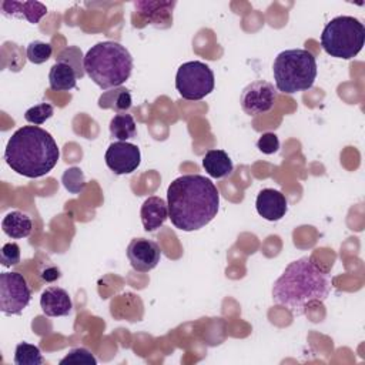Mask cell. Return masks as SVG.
<instances>
[{"instance_id":"obj_29","label":"cell","mask_w":365,"mask_h":365,"mask_svg":"<svg viewBox=\"0 0 365 365\" xmlns=\"http://www.w3.org/2000/svg\"><path fill=\"white\" fill-rule=\"evenodd\" d=\"M257 148L264 154H274L279 150V140L274 133H264L258 141Z\"/></svg>"},{"instance_id":"obj_1","label":"cell","mask_w":365,"mask_h":365,"mask_svg":"<svg viewBox=\"0 0 365 365\" xmlns=\"http://www.w3.org/2000/svg\"><path fill=\"white\" fill-rule=\"evenodd\" d=\"M168 218L181 231L205 227L218 212L220 192L215 184L200 174L175 178L167 188Z\"/></svg>"},{"instance_id":"obj_22","label":"cell","mask_w":365,"mask_h":365,"mask_svg":"<svg viewBox=\"0 0 365 365\" xmlns=\"http://www.w3.org/2000/svg\"><path fill=\"white\" fill-rule=\"evenodd\" d=\"M14 364L16 365H41L44 364V358L38 346L27 342H20L14 351Z\"/></svg>"},{"instance_id":"obj_27","label":"cell","mask_w":365,"mask_h":365,"mask_svg":"<svg viewBox=\"0 0 365 365\" xmlns=\"http://www.w3.org/2000/svg\"><path fill=\"white\" fill-rule=\"evenodd\" d=\"M61 365L66 364H86V365H96V356L86 348H74L68 351V354L60 361Z\"/></svg>"},{"instance_id":"obj_5","label":"cell","mask_w":365,"mask_h":365,"mask_svg":"<svg viewBox=\"0 0 365 365\" xmlns=\"http://www.w3.org/2000/svg\"><path fill=\"white\" fill-rule=\"evenodd\" d=\"M274 80L278 91L294 94L312 87L317 77V60L305 48L281 51L272 64Z\"/></svg>"},{"instance_id":"obj_25","label":"cell","mask_w":365,"mask_h":365,"mask_svg":"<svg viewBox=\"0 0 365 365\" xmlns=\"http://www.w3.org/2000/svg\"><path fill=\"white\" fill-rule=\"evenodd\" d=\"M54 113V108L51 104L48 103H40L37 106L30 107L26 113H24V120L34 124V125H40L43 124L46 120H48Z\"/></svg>"},{"instance_id":"obj_3","label":"cell","mask_w":365,"mask_h":365,"mask_svg":"<svg viewBox=\"0 0 365 365\" xmlns=\"http://www.w3.org/2000/svg\"><path fill=\"white\" fill-rule=\"evenodd\" d=\"M60 158L51 134L38 125H23L7 141L4 160L20 175L38 178L48 174Z\"/></svg>"},{"instance_id":"obj_19","label":"cell","mask_w":365,"mask_h":365,"mask_svg":"<svg viewBox=\"0 0 365 365\" xmlns=\"http://www.w3.org/2000/svg\"><path fill=\"white\" fill-rule=\"evenodd\" d=\"M1 228L6 235L14 240L26 238L33 230L31 218L21 211H10L1 221Z\"/></svg>"},{"instance_id":"obj_8","label":"cell","mask_w":365,"mask_h":365,"mask_svg":"<svg viewBox=\"0 0 365 365\" xmlns=\"http://www.w3.org/2000/svg\"><path fill=\"white\" fill-rule=\"evenodd\" d=\"M31 289L19 272L0 274V311L6 315H20L30 304Z\"/></svg>"},{"instance_id":"obj_13","label":"cell","mask_w":365,"mask_h":365,"mask_svg":"<svg viewBox=\"0 0 365 365\" xmlns=\"http://www.w3.org/2000/svg\"><path fill=\"white\" fill-rule=\"evenodd\" d=\"M175 1H135L134 7L144 23L165 29L173 23V9Z\"/></svg>"},{"instance_id":"obj_7","label":"cell","mask_w":365,"mask_h":365,"mask_svg":"<svg viewBox=\"0 0 365 365\" xmlns=\"http://www.w3.org/2000/svg\"><path fill=\"white\" fill-rule=\"evenodd\" d=\"M214 84L212 70L198 60L181 64L175 74V88L185 100H202L214 90Z\"/></svg>"},{"instance_id":"obj_16","label":"cell","mask_w":365,"mask_h":365,"mask_svg":"<svg viewBox=\"0 0 365 365\" xmlns=\"http://www.w3.org/2000/svg\"><path fill=\"white\" fill-rule=\"evenodd\" d=\"M140 217L145 231L151 232L158 230L168 218L167 201H164L161 197H157V195L148 197L141 205Z\"/></svg>"},{"instance_id":"obj_20","label":"cell","mask_w":365,"mask_h":365,"mask_svg":"<svg viewBox=\"0 0 365 365\" xmlns=\"http://www.w3.org/2000/svg\"><path fill=\"white\" fill-rule=\"evenodd\" d=\"M131 94L125 87H115L113 90L104 91L98 98L100 108H110L118 113H125L131 107Z\"/></svg>"},{"instance_id":"obj_26","label":"cell","mask_w":365,"mask_h":365,"mask_svg":"<svg viewBox=\"0 0 365 365\" xmlns=\"http://www.w3.org/2000/svg\"><path fill=\"white\" fill-rule=\"evenodd\" d=\"M63 184L70 192H74V194L81 192L86 187V181H84V175H83L81 170L77 167L68 168L63 174Z\"/></svg>"},{"instance_id":"obj_10","label":"cell","mask_w":365,"mask_h":365,"mask_svg":"<svg viewBox=\"0 0 365 365\" xmlns=\"http://www.w3.org/2000/svg\"><path fill=\"white\" fill-rule=\"evenodd\" d=\"M107 167L117 175H125L135 171L141 163L140 148L127 141L111 143L104 155Z\"/></svg>"},{"instance_id":"obj_6","label":"cell","mask_w":365,"mask_h":365,"mask_svg":"<svg viewBox=\"0 0 365 365\" xmlns=\"http://www.w3.org/2000/svg\"><path fill=\"white\" fill-rule=\"evenodd\" d=\"M365 27L352 16H338L328 21L321 34V46L335 58L351 60L364 47Z\"/></svg>"},{"instance_id":"obj_28","label":"cell","mask_w":365,"mask_h":365,"mask_svg":"<svg viewBox=\"0 0 365 365\" xmlns=\"http://www.w3.org/2000/svg\"><path fill=\"white\" fill-rule=\"evenodd\" d=\"M20 262V247L16 242H6L1 248V265L13 267Z\"/></svg>"},{"instance_id":"obj_11","label":"cell","mask_w":365,"mask_h":365,"mask_svg":"<svg viewBox=\"0 0 365 365\" xmlns=\"http://www.w3.org/2000/svg\"><path fill=\"white\" fill-rule=\"evenodd\" d=\"M127 258L134 271L148 272L157 267L161 250L157 242L147 238H133L127 247Z\"/></svg>"},{"instance_id":"obj_17","label":"cell","mask_w":365,"mask_h":365,"mask_svg":"<svg viewBox=\"0 0 365 365\" xmlns=\"http://www.w3.org/2000/svg\"><path fill=\"white\" fill-rule=\"evenodd\" d=\"M77 71L64 61H56L48 73L50 88L54 91H68L77 86Z\"/></svg>"},{"instance_id":"obj_24","label":"cell","mask_w":365,"mask_h":365,"mask_svg":"<svg viewBox=\"0 0 365 365\" xmlns=\"http://www.w3.org/2000/svg\"><path fill=\"white\" fill-rule=\"evenodd\" d=\"M51 53H53V47L48 43H44L40 40L31 41L26 50L27 60L31 61L33 64L46 63L51 57Z\"/></svg>"},{"instance_id":"obj_12","label":"cell","mask_w":365,"mask_h":365,"mask_svg":"<svg viewBox=\"0 0 365 365\" xmlns=\"http://www.w3.org/2000/svg\"><path fill=\"white\" fill-rule=\"evenodd\" d=\"M255 208L257 212L267 221H279L288 210V202L281 191L264 188L257 195Z\"/></svg>"},{"instance_id":"obj_2","label":"cell","mask_w":365,"mask_h":365,"mask_svg":"<svg viewBox=\"0 0 365 365\" xmlns=\"http://www.w3.org/2000/svg\"><path fill=\"white\" fill-rule=\"evenodd\" d=\"M332 289V277L311 257H301L287 265L272 285V299L294 317L305 312L311 302H322Z\"/></svg>"},{"instance_id":"obj_15","label":"cell","mask_w":365,"mask_h":365,"mask_svg":"<svg viewBox=\"0 0 365 365\" xmlns=\"http://www.w3.org/2000/svg\"><path fill=\"white\" fill-rule=\"evenodd\" d=\"M40 307L47 317H66L71 312L73 302L64 288L48 287L41 292Z\"/></svg>"},{"instance_id":"obj_30","label":"cell","mask_w":365,"mask_h":365,"mask_svg":"<svg viewBox=\"0 0 365 365\" xmlns=\"http://www.w3.org/2000/svg\"><path fill=\"white\" fill-rule=\"evenodd\" d=\"M38 275H40L41 281H44V282H53V281H56V279H58L61 277L60 269L57 267H54V265H47L44 269L40 271Z\"/></svg>"},{"instance_id":"obj_21","label":"cell","mask_w":365,"mask_h":365,"mask_svg":"<svg viewBox=\"0 0 365 365\" xmlns=\"http://www.w3.org/2000/svg\"><path fill=\"white\" fill-rule=\"evenodd\" d=\"M110 134L113 138L118 141H127L135 137L137 134V124L131 114L128 113H118L110 121Z\"/></svg>"},{"instance_id":"obj_18","label":"cell","mask_w":365,"mask_h":365,"mask_svg":"<svg viewBox=\"0 0 365 365\" xmlns=\"http://www.w3.org/2000/svg\"><path fill=\"white\" fill-rule=\"evenodd\" d=\"M202 167L212 178H224L232 173V161L224 150H208L202 158Z\"/></svg>"},{"instance_id":"obj_9","label":"cell","mask_w":365,"mask_h":365,"mask_svg":"<svg viewBox=\"0 0 365 365\" xmlns=\"http://www.w3.org/2000/svg\"><path fill=\"white\" fill-rule=\"evenodd\" d=\"M277 100V90L265 80H255L245 86L240 96V104L245 114L258 115L269 111Z\"/></svg>"},{"instance_id":"obj_23","label":"cell","mask_w":365,"mask_h":365,"mask_svg":"<svg viewBox=\"0 0 365 365\" xmlns=\"http://www.w3.org/2000/svg\"><path fill=\"white\" fill-rule=\"evenodd\" d=\"M56 61H64L68 63L70 66H73L77 71L78 78H81L84 76V56L81 53V50L76 46H68L66 47L57 57Z\"/></svg>"},{"instance_id":"obj_4","label":"cell","mask_w":365,"mask_h":365,"mask_svg":"<svg viewBox=\"0 0 365 365\" xmlns=\"http://www.w3.org/2000/svg\"><path fill=\"white\" fill-rule=\"evenodd\" d=\"M84 71L103 90L121 87L131 76L133 57L117 41H100L86 53Z\"/></svg>"},{"instance_id":"obj_14","label":"cell","mask_w":365,"mask_h":365,"mask_svg":"<svg viewBox=\"0 0 365 365\" xmlns=\"http://www.w3.org/2000/svg\"><path fill=\"white\" fill-rule=\"evenodd\" d=\"M0 9L3 16L10 19H24L31 24H37L47 13V7L38 1L3 0Z\"/></svg>"}]
</instances>
